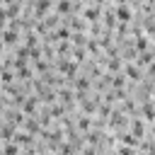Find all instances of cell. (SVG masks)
<instances>
[{"instance_id":"1","label":"cell","mask_w":155,"mask_h":155,"mask_svg":"<svg viewBox=\"0 0 155 155\" xmlns=\"http://www.w3.org/2000/svg\"><path fill=\"white\" fill-rule=\"evenodd\" d=\"M131 131H133L136 138H143V133H145V124H143L140 119H136V121L131 124Z\"/></svg>"},{"instance_id":"2","label":"cell","mask_w":155,"mask_h":155,"mask_svg":"<svg viewBox=\"0 0 155 155\" xmlns=\"http://www.w3.org/2000/svg\"><path fill=\"white\" fill-rule=\"evenodd\" d=\"M143 114L148 121H155V104L153 102H143Z\"/></svg>"},{"instance_id":"3","label":"cell","mask_w":155,"mask_h":155,"mask_svg":"<svg viewBox=\"0 0 155 155\" xmlns=\"http://www.w3.org/2000/svg\"><path fill=\"white\" fill-rule=\"evenodd\" d=\"M116 17H119L121 22H128V19H131V10L121 5V7H116Z\"/></svg>"},{"instance_id":"4","label":"cell","mask_w":155,"mask_h":155,"mask_svg":"<svg viewBox=\"0 0 155 155\" xmlns=\"http://www.w3.org/2000/svg\"><path fill=\"white\" fill-rule=\"evenodd\" d=\"M97 17H99V7H87V10H85V19L94 22Z\"/></svg>"},{"instance_id":"5","label":"cell","mask_w":155,"mask_h":155,"mask_svg":"<svg viewBox=\"0 0 155 155\" xmlns=\"http://www.w3.org/2000/svg\"><path fill=\"white\" fill-rule=\"evenodd\" d=\"M126 75H128L131 80H140V70H138L136 65H126Z\"/></svg>"},{"instance_id":"6","label":"cell","mask_w":155,"mask_h":155,"mask_svg":"<svg viewBox=\"0 0 155 155\" xmlns=\"http://www.w3.org/2000/svg\"><path fill=\"white\" fill-rule=\"evenodd\" d=\"M24 111H27V114H34V111H36V97H29V99L24 102Z\"/></svg>"},{"instance_id":"7","label":"cell","mask_w":155,"mask_h":155,"mask_svg":"<svg viewBox=\"0 0 155 155\" xmlns=\"http://www.w3.org/2000/svg\"><path fill=\"white\" fill-rule=\"evenodd\" d=\"M2 39H5V44H15V41H17V31H15V29H10V31H5V34H2Z\"/></svg>"},{"instance_id":"8","label":"cell","mask_w":155,"mask_h":155,"mask_svg":"<svg viewBox=\"0 0 155 155\" xmlns=\"http://www.w3.org/2000/svg\"><path fill=\"white\" fill-rule=\"evenodd\" d=\"M148 48V39L145 36H138V41H136V51H145Z\"/></svg>"},{"instance_id":"9","label":"cell","mask_w":155,"mask_h":155,"mask_svg":"<svg viewBox=\"0 0 155 155\" xmlns=\"http://www.w3.org/2000/svg\"><path fill=\"white\" fill-rule=\"evenodd\" d=\"M24 126H27V131H29V133H36V131H39V121H34V119H29Z\"/></svg>"},{"instance_id":"10","label":"cell","mask_w":155,"mask_h":155,"mask_svg":"<svg viewBox=\"0 0 155 155\" xmlns=\"http://www.w3.org/2000/svg\"><path fill=\"white\" fill-rule=\"evenodd\" d=\"M78 128H80V131H87V128H90V119H87V116L78 119Z\"/></svg>"},{"instance_id":"11","label":"cell","mask_w":155,"mask_h":155,"mask_svg":"<svg viewBox=\"0 0 155 155\" xmlns=\"http://www.w3.org/2000/svg\"><path fill=\"white\" fill-rule=\"evenodd\" d=\"M58 10H61V12H68V10H70V2H68V0H61V2H58Z\"/></svg>"},{"instance_id":"12","label":"cell","mask_w":155,"mask_h":155,"mask_svg":"<svg viewBox=\"0 0 155 155\" xmlns=\"http://www.w3.org/2000/svg\"><path fill=\"white\" fill-rule=\"evenodd\" d=\"M78 87H80V90H87V87H90V80H87V78H80V80H78Z\"/></svg>"},{"instance_id":"13","label":"cell","mask_w":155,"mask_h":155,"mask_svg":"<svg viewBox=\"0 0 155 155\" xmlns=\"http://www.w3.org/2000/svg\"><path fill=\"white\" fill-rule=\"evenodd\" d=\"M17 153H19L17 145H7V148H5V155H17Z\"/></svg>"},{"instance_id":"14","label":"cell","mask_w":155,"mask_h":155,"mask_svg":"<svg viewBox=\"0 0 155 155\" xmlns=\"http://www.w3.org/2000/svg\"><path fill=\"white\" fill-rule=\"evenodd\" d=\"M138 63H140V65H145V63H150V53H143V56L138 58Z\"/></svg>"},{"instance_id":"15","label":"cell","mask_w":155,"mask_h":155,"mask_svg":"<svg viewBox=\"0 0 155 155\" xmlns=\"http://www.w3.org/2000/svg\"><path fill=\"white\" fill-rule=\"evenodd\" d=\"M56 36H61V39H68V29H58V34Z\"/></svg>"},{"instance_id":"16","label":"cell","mask_w":155,"mask_h":155,"mask_svg":"<svg viewBox=\"0 0 155 155\" xmlns=\"http://www.w3.org/2000/svg\"><path fill=\"white\" fill-rule=\"evenodd\" d=\"M150 155H155V148H150Z\"/></svg>"},{"instance_id":"17","label":"cell","mask_w":155,"mask_h":155,"mask_svg":"<svg viewBox=\"0 0 155 155\" xmlns=\"http://www.w3.org/2000/svg\"><path fill=\"white\" fill-rule=\"evenodd\" d=\"M0 53H2V41H0Z\"/></svg>"},{"instance_id":"18","label":"cell","mask_w":155,"mask_h":155,"mask_svg":"<svg viewBox=\"0 0 155 155\" xmlns=\"http://www.w3.org/2000/svg\"><path fill=\"white\" fill-rule=\"evenodd\" d=\"M153 104H155V102H153Z\"/></svg>"}]
</instances>
